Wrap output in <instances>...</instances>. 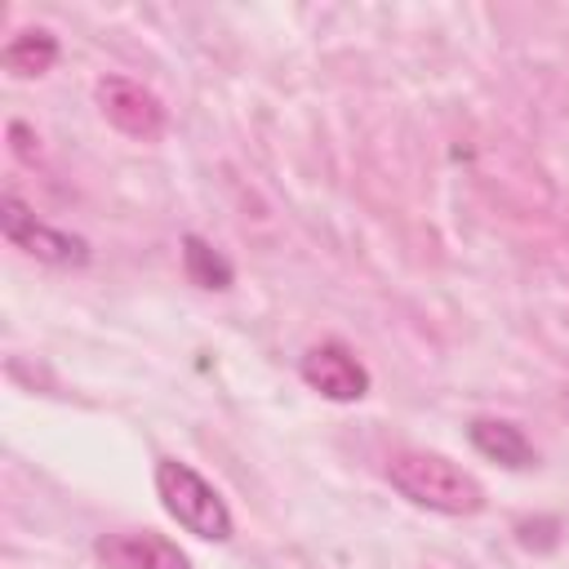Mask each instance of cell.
<instances>
[{
	"mask_svg": "<svg viewBox=\"0 0 569 569\" xmlns=\"http://www.w3.org/2000/svg\"><path fill=\"white\" fill-rule=\"evenodd\" d=\"M387 480L413 507L436 516H476L485 511V485L436 449H400L387 458Z\"/></svg>",
	"mask_w": 569,
	"mask_h": 569,
	"instance_id": "1",
	"label": "cell"
},
{
	"mask_svg": "<svg viewBox=\"0 0 569 569\" xmlns=\"http://www.w3.org/2000/svg\"><path fill=\"white\" fill-rule=\"evenodd\" d=\"M156 498L169 511V520H178L187 533H196L204 542H227L236 533V520H231V507L222 502V493L182 458L156 462Z\"/></svg>",
	"mask_w": 569,
	"mask_h": 569,
	"instance_id": "2",
	"label": "cell"
},
{
	"mask_svg": "<svg viewBox=\"0 0 569 569\" xmlns=\"http://www.w3.org/2000/svg\"><path fill=\"white\" fill-rule=\"evenodd\" d=\"M0 231L13 249H22L27 258L44 262V267H84L93 258L84 236H71L62 227H49L44 218H36L13 191L0 196Z\"/></svg>",
	"mask_w": 569,
	"mask_h": 569,
	"instance_id": "3",
	"label": "cell"
},
{
	"mask_svg": "<svg viewBox=\"0 0 569 569\" xmlns=\"http://www.w3.org/2000/svg\"><path fill=\"white\" fill-rule=\"evenodd\" d=\"M93 98H98V111L107 116V124H116L124 138H138V142H151L164 133V102L129 80V76H102L93 84Z\"/></svg>",
	"mask_w": 569,
	"mask_h": 569,
	"instance_id": "4",
	"label": "cell"
},
{
	"mask_svg": "<svg viewBox=\"0 0 569 569\" xmlns=\"http://www.w3.org/2000/svg\"><path fill=\"white\" fill-rule=\"evenodd\" d=\"M298 373L316 396H325L333 405H351V400L369 396V369L360 365V356L347 342H333V338L307 347L298 360Z\"/></svg>",
	"mask_w": 569,
	"mask_h": 569,
	"instance_id": "5",
	"label": "cell"
},
{
	"mask_svg": "<svg viewBox=\"0 0 569 569\" xmlns=\"http://www.w3.org/2000/svg\"><path fill=\"white\" fill-rule=\"evenodd\" d=\"M93 556L107 569H191L187 551L156 529H111L93 538Z\"/></svg>",
	"mask_w": 569,
	"mask_h": 569,
	"instance_id": "6",
	"label": "cell"
},
{
	"mask_svg": "<svg viewBox=\"0 0 569 569\" xmlns=\"http://www.w3.org/2000/svg\"><path fill=\"white\" fill-rule=\"evenodd\" d=\"M467 440H471L476 453H485L489 462H502L511 471H525V467L538 462L529 436L516 422H507V418H471L467 422Z\"/></svg>",
	"mask_w": 569,
	"mask_h": 569,
	"instance_id": "7",
	"label": "cell"
},
{
	"mask_svg": "<svg viewBox=\"0 0 569 569\" xmlns=\"http://www.w3.org/2000/svg\"><path fill=\"white\" fill-rule=\"evenodd\" d=\"M58 36L44 31V27H22L9 36V44L0 49V67L18 80H31V76H44L53 62H58Z\"/></svg>",
	"mask_w": 569,
	"mask_h": 569,
	"instance_id": "8",
	"label": "cell"
},
{
	"mask_svg": "<svg viewBox=\"0 0 569 569\" xmlns=\"http://www.w3.org/2000/svg\"><path fill=\"white\" fill-rule=\"evenodd\" d=\"M182 271H187L191 284H200V289H209V293H222V289L236 284L231 258H227L213 240H204V236H196V231L182 236Z\"/></svg>",
	"mask_w": 569,
	"mask_h": 569,
	"instance_id": "9",
	"label": "cell"
},
{
	"mask_svg": "<svg viewBox=\"0 0 569 569\" xmlns=\"http://www.w3.org/2000/svg\"><path fill=\"white\" fill-rule=\"evenodd\" d=\"M9 138H13V151H18L22 160H36V147H31L36 138H31V129H27L22 120H13V124H9Z\"/></svg>",
	"mask_w": 569,
	"mask_h": 569,
	"instance_id": "10",
	"label": "cell"
}]
</instances>
